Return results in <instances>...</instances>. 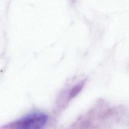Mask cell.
<instances>
[{"instance_id": "obj_1", "label": "cell", "mask_w": 129, "mask_h": 129, "mask_svg": "<svg viewBox=\"0 0 129 129\" xmlns=\"http://www.w3.org/2000/svg\"><path fill=\"white\" fill-rule=\"evenodd\" d=\"M48 120V116L43 112L32 113L15 122L14 127L27 129L43 128Z\"/></svg>"}]
</instances>
